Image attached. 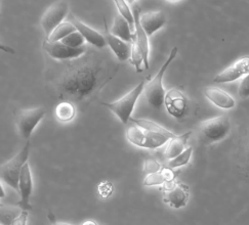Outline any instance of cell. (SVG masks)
Returning <instances> with one entry per match:
<instances>
[{"instance_id": "6da1fadb", "label": "cell", "mask_w": 249, "mask_h": 225, "mask_svg": "<svg viewBox=\"0 0 249 225\" xmlns=\"http://www.w3.org/2000/svg\"><path fill=\"white\" fill-rule=\"evenodd\" d=\"M65 65L66 70L55 82V89L60 99L71 102L94 98L116 73L106 61L90 54Z\"/></svg>"}, {"instance_id": "7a4b0ae2", "label": "cell", "mask_w": 249, "mask_h": 225, "mask_svg": "<svg viewBox=\"0 0 249 225\" xmlns=\"http://www.w3.org/2000/svg\"><path fill=\"white\" fill-rule=\"evenodd\" d=\"M177 54H178V48H174L170 51L167 60L165 61L163 65H162L159 72L156 74V76L152 80H150L147 84L145 83V86H143L145 96H146L149 104L154 109L160 110L162 108V106H163L165 90L163 88V84H162V81H163V77H164V74H165L166 70L168 69L171 62L175 60Z\"/></svg>"}, {"instance_id": "3957f363", "label": "cell", "mask_w": 249, "mask_h": 225, "mask_svg": "<svg viewBox=\"0 0 249 225\" xmlns=\"http://www.w3.org/2000/svg\"><path fill=\"white\" fill-rule=\"evenodd\" d=\"M143 86H145V81H142L120 99L113 102H102L101 105L112 111L123 124H127L132 112L135 110L137 101L143 91Z\"/></svg>"}, {"instance_id": "277c9868", "label": "cell", "mask_w": 249, "mask_h": 225, "mask_svg": "<svg viewBox=\"0 0 249 225\" xmlns=\"http://www.w3.org/2000/svg\"><path fill=\"white\" fill-rule=\"evenodd\" d=\"M29 149H30V142L28 140L20 153L12 160L0 166V179L17 193H18V179H20L22 168L27 163L29 157Z\"/></svg>"}, {"instance_id": "5b68a950", "label": "cell", "mask_w": 249, "mask_h": 225, "mask_svg": "<svg viewBox=\"0 0 249 225\" xmlns=\"http://www.w3.org/2000/svg\"><path fill=\"white\" fill-rule=\"evenodd\" d=\"M126 137L128 142L139 147L156 149L168 142V137L159 133L149 132L139 127L138 125H132L127 129Z\"/></svg>"}, {"instance_id": "8992f818", "label": "cell", "mask_w": 249, "mask_h": 225, "mask_svg": "<svg viewBox=\"0 0 249 225\" xmlns=\"http://www.w3.org/2000/svg\"><path fill=\"white\" fill-rule=\"evenodd\" d=\"M231 130V121L228 116H218L204 121L200 126V133L205 140L216 143L224 139Z\"/></svg>"}, {"instance_id": "52a82bcc", "label": "cell", "mask_w": 249, "mask_h": 225, "mask_svg": "<svg viewBox=\"0 0 249 225\" xmlns=\"http://www.w3.org/2000/svg\"><path fill=\"white\" fill-rule=\"evenodd\" d=\"M45 110L43 108L21 110L17 115V127L20 135L29 140L32 132L39 122L44 118Z\"/></svg>"}, {"instance_id": "ba28073f", "label": "cell", "mask_w": 249, "mask_h": 225, "mask_svg": "<svg viewBox=\"0 0 249 225\" xmlns=\"http://www.w3.org/2000/svg\"><path fill=\"white\" fill-rule=\"evenodd\" d=\"M69 12V4L64 0L56 1L50 6L41 18V28L43 29L46 38L66 18Z\"/></svg>"}, {"instance_id": "9c48e42d", "label": "cell", "mask_w": 249, "mask_h": 225, "mask_svg": "<svg viewBox=\"0 0 249 225\" xmlns=\"http://www.w3.org/2000/svg\"><path fill=\"white\" fill-rule=\"evenodd\" d=\"M43 48L51 58L57 61L77 59V58H80V56L83 55L86 51L85 46H82V48H74L64 44L61 41L50 42L47 40L43 43Z\"/></svg>"}, {"instance_id": "30bf717a", "label": "cell", "mask_w": 249, "mask_h": 225, "mask_svg": "<svg viewBox=\"0 0 249 225\" xmlns=\"http://www.w3.org/2000/svg\"><path fill=\"white\" fill-rule=\"evenodd\" d=\"M32 190L33 180L31 169L28 163H25L20 174V179H18V193L21 195V199L17 203L18 207L25 211H31L33 209L30 204V196L32 194Z\"/></svg>"}, {"instance_id": "8fae6325", "label": "cell", "mask_w": 249, "mask_h": 225, "mask_svg": "<svg viewBox=\"0 0 249 225\" xmlns=\"http://www.w3.org/2000/svg\"><path fill=\"white\" fill-rule=\"evenodd\" d=\"M248 73H249V59L248 56H245V58L238 60L233 64L229 65V67L226 68L224 71L217 74L213 79V82L217 84L234 82L239 78L246 76V75H248Z\"/></svg>"}, {"instance_id": "7c38bea8", "label": "cell", "mask_w": 249, "mask_h": 225, "mask_svg": "<svg viewBox=\"0 0 249 225\" xmlns=\"http://www.w3.org/2000/svg\"><path fill=\"white\" fill-rule=\"evenodd\" d=\"M166 111L168 114L177 119H179L185 115L187 111L188 100L185 95L178 88H172L165 93L164 101Z\"/></svg>"}, {"instance_id": "4fadbf2b", "label": "cell", "mask_w": 249, "mask_h": 225, "mask_svg": "<svg viewBox=\"0 0 249 225\" xmlns=\"http://www.w3.org/2000/svg\"><path fill=\"white\" fill-rule=\"evenodd\" d=\"M104 26H105V39H106L107 44L109 48L112 49L114 54L117 56L118 60L121 62H125L129 60L130 52H131V45L128 42L123 41L122 39L118 38V37L114 36L110 31L107 25L106 17L104 16Z\"/></svg>"}, {"instance_id": "5bb4252c", "label": "cell", "mask_w": 249, "mask_h": 225, "mask_svg": "<svg viewBox=\"0 0 249 225\" xmlns=\"http://www.w3.org/2000/svg\"><path fill=\"white\" fill-rule=\"evenodd\" d=\"M140 13H141V8L139 7V5L133 6L132 15H133V20H135V35H133L132 40H135L140 46L143 56V65H145V69H149L150 46L148 41V36L145 33V31L142 30L140 23Z\"/></svg>"}, {"instance_id": "9a60e30c", "label": "cell", "mask_w": 249, "mask_h": 225, "mask_svg": "<svg viewBox=\"0 0 249 225\" xmlns=\"http://www.w3.org/2000/svg\"><path fill=\"white\" fill-rule=\"evenodd\" d=\"M70 22L75 27L76 31H78L83 36L84 40L94 46V48H104L105 46L107 45L106 39H105V37L101 33L89 27L88 25H85L84 23L79 21L78 18H76L74 16H71Z\"/></svg>"}, {"instance_id": "2e32d148", "label": "cell", "mask_w": 249, "mask_h": 225, "mask_svg": "<svg viewBox=\"0 0 249 225\" xmlns=\"http://www.w3.org/2000/svg\"><path fill=\"white\" fill-rule=\"evenodd\" d=\"M140 23L147 36H152L165 25L166 17L162 11L149 12L140 16Z\"/></svg>"}, {"instance_id": "e0dca14e", "label": "cell", "mask_w": 249, "mask_h": 225, "mask_svg": "<svg viewBox=\"0 0 249 225\" xmlns=\"http://www.w3.org/2000/svg\"><path fill=\"white\" fill-rule=\"evenodd\" d=\"M204 95L208 98V100L212 101L213 105H215L219 109L231 110L236 105L235 99L221 88L213 86L206 87L204 89Z\"/></svg>"}, {"instance_id": "ac0fdd59", "label": "cell", "mask_w": 249, "mask_h": 225, "mask_svg": "<svg viewBox=\"0 0 249 225\" xmlns=\"http://www.w3.org/2000/svg\"><path fill=\"white\" fill-rule=\"evenodd\" d=\"M27 217L28 213L21 208L18 209L17 207H14V206L0 205V224L25 225L27 223Z\"/></svg>"}, {"instance_id": "d6986e66", "label": "cell", "mask_w": 249, "mask_h": 225, "mask_svg": "<svg viewBox=\"0 0 249 225\" xmlns=\"http://www.w3.org/2000/svg\"><path fill=\"white\" fill-rule=\"evenodd\" d=\"M188 200H189L188 186L181 183H177V185L174 187V189L166 192V195L163 199V202L168 204L171 208L179 209V208L185 207Z\"/></svg>"}, {"instance_id": "ffe728a7", "label": "cell", "mask_w": 249, "mask_h": 225, "mask_svg": "<svg viewBox=\"0 0 249 225\" xmlns=\"http://www.w3.org/2000/svg\"><path fill=\"white\" fill-rule=\"evenodd\" d=\"M191 134H192V132L190 131V132H187L183 135H176L175 137L169 138L170 140L168 142L164 151V157L168 159V160H170V159L179 155L185 149L187 142Z\"/></svg>"}, {"instance_id": "44dd1931", "label": "cell", "mask_w": 249, "mask_h": 225, "mask_svg": "<svg viewBox=\"0 0 249 225\" xmlns=\"http://www.w3.org/2000/svg\"><path fill=\"white\" fill-rule=\"evenodd\" d=\"M111 33L114 36H116L118 38L128 43L132 42L133 35H135V33H132V28L126 22L125 18L122 17L120 15L115 17L114 25L111 29Z\"/></svg>"}, {"instance_id": "7402d4cb", "label": "cell", "mask_w": 249, "mask_h": 225, "mask_svg": "<svg viewBox=\"0 0 249 225\" xmlns=\"http://www.w3.org/2000/svg\"><path fill=\"white\" fill-rule=\"evenodd\" d=\"M130 120L132 123H135L136 125H138L139 127H141L143 130L149 131V132L159 133V134L167 136L168 138H172L176 136V134L170 132L169 130L158 125L157 123H155V122H153V121H150L147 119H136V118H130Z\"/></svg>"}, {"instance_id": "603a6c76", "label": "cell", "mask_w": 249, "mask_h": 225, "mask_svg": "<svg viewBox=\"0 0 249 225\" xmlns=\"http://www.w3.org/2000/svg\"><path fill=\"white\" fill-rule=\"evenodd\" d=\"M76 115V109L73 102L64 100L60 102L55 108V116L61 122H69L74 119Z\"/></svg>"}, {"instance_id": "cb8c5ba5", "label": "cell", "mask_w": 249, "mask_h": 225, "mask_svg": "<svg viewBox=\"0 0 249 225\" xmlns=\"http://www.w3.org/2000/svg\"><path fill=\"white\" fill-rule=\"evenodd\" d=\"M76 31L75 27L73 24L69 22H62L59 26H57L55 29L51 33V35L47 37L46 40L50 42H56V41H61L64 39L67 35H69L70 33Z\"/></svg>"}, {"instance_id": "d4e9b609", "label": "cell", "mask_w": 249, "mask_h": 225, "mask_svg": "<svg viewBox=\"0 0 249 225\" xmlns=\"http://www.w3.org/2000/svg\"><path fill=\"white\" fill-rule=\"evenodd\" d=\"M192 153H193L192 146H189V147L185 148L179 155L170 159L169 163H168V167L171 169H175V168H178V167L187 165L190 161L191 156H192Z\"/></svg>"}, {"instance_id": "484cf974", "label": "cell", "mask_w": 249, "mask_h": 225, "mask_svg": "<svg viewBox=\"0 0 249 225\" xmlns=\"http://www.w3.org/2000/svg\"><path fill=\"white\" fill-rule=\"evenodd\" d=\"M129 60H130V64L132 65H135L136 71L138 73L142 72L141 67L143 64V56H142V52L140 48V46L138 45V43L135 40H132V42H131V52H130Z\"/></svg>"}, {"instance_id": "4316f807", "label": "cell", "mask_w": 249, "mask_h": 225, "mask_svg": "<svg viewBox=\"0 0 249 225\" xmlns=\"http://www.w3.org/2000/svg\"><path fill=\"white\" fill-rule=\"evenodd\" d=\"M115 4H116L119 15L126 20V22L129 24V26L135 29V20H133V15L131 9L129 8L127 2L125 0H114Z\"/></svg>"}, {"instance_id": "83f0119b", "label": "cell", "mask_w": 249, "mask_h": 225, "mask_svg": "<svg viewBox=\"0 0 249 225\" xmlns=\"http://www.w3.org/2000/svg\"><path fill=\"white\" fill-rule=\"evenodd\" d=\"M61 42L70 46V48H79L84 46L85 40L83 38V36L78 31H74V32L70 33L69 35H67L64 39L61 40Z\"/></svg>"}, {"instance_id": "f1b7e54d", "label": "cell", "mask_w": 249, "mask_h": 225, "mask_svg": "<svg viewBox=\"0 0 249 225\" xmlns=\"http://www.w3.org/2000/svg\"><path fill=\"white\" fill-rule=\"evenodd\" d=\"M165 182V179L163 175H162L161 171L148 173V175L143 179V185L145 186H156V185H162Z\"/></svg>"}, {"instance_id": "f546056e", "label": "cell", "mask_w": 249, "mask_h": 225, "mask_svg": "<svg viewBox=\"0 0 249 225\" xmlns=\"http://www.w3.org/2000/svg\"><path fill=\"white\" fill-rule=\"evenodd\" d=\"M143 170L147 173L152 172H157L161 170V165L156 161L153 160V159H148L145 161V165H143Z\"/></svg>"}, {"instance_id": "4dcf8cb0", "label": "cell", "mask_w": 249, "mask_h": 225, "mask_svg": "<svg viewBox=\"0 0 249 225\" xmlns=\"http://www.w3.org/2000/svg\"><path fill=\"white\" fill-rule=\"evenodd\" d=\"M99 193L103 196V198H108V196L113 192V185L109 181H103L99 184Z\"/></svg>"}, {"instance_id": "1f68e13d", "label": "cell", "mask_w": 249, "mask_h": 225, "mask_svg": "<svg viewBox=\"0 0 249 225\" xmlns=\"http://www.w3.org/2000/svg\"><path fill=\"white\" fill-rule=\"evenodd\" d=\"M239 96L242 98H248L249 96V76H246L243 78L242 82L240 83V86H239Z\"/></svg>"}, {"instance_id": "d6a6232c", "label": "cell", "mask_w": 249, "mask_h": 225, "mask_svg": "<svg viewBox=\"0 0 249 225\" xmlns=\"http://www.w3.org/2000/svg\"><path fill=\"white\" fill-rule=\"evenodd\" d=\"M161 173H162V175H163V177H164V179H165V181H168V180H174L175 178H176V174H175V172L172 171V169L171 168H163L161 170Z\"/></svg>"}, {"instance_id": "836d02e7", "label": "cell", "mask_w": 249, "mask_h": 225, "mask_svg": "<svg viewBox=\"0 0 249 225\" xmlns=\"http://www.w3.org/2000/svg\"><path fill=\"white\" fill-rule=\"evenodd\" d=\"M0 50L3 52H6V53H12V54L16 53V50L13 48H11V46H8V45L2 44V43H0Z\"/></svg>"}, {"instance_id": "e575fe53", "label": "cell", "mask_w": 249, "mask_h": 225, "mask_svg": "<svg viewBox=\"0 0 249 225\" xmlns=\"http://www.w3.org/2000/svg\"><path fill=\"white\" fill-rule=\"evenodd\" d=\"M5 196V192L3 190V187L1 185V183H0V199H3Z\"/></svg>"}, {"instance_id": "d590c367", "label": "cell", "mask_w": 249, "mask_h": 225, "mask_svg": "<svg viewBox=\"0 0 249 225\" xmlns=\"http://www.w3.org/2000/svg\"><path fill=\"white\" fill-rule=\"evenodd\" d=\"M125 1H126V2H129V3H131V2L135 1V0H125Z\"/></svg>"}, {"instance_id": "8d00e7d4", "label": "cell", "mask_w": 249, "mask_h": 225, "mask_svg": "<svg viewBox=\"0 0 249 225\" xmlns=\"http://www.w3.org/2000/svg\"><path fill=\"white\" fill-rule=\"evenodd\" d=\"M168 1H171V2H176V1H178V0H168Z\"/></svg>"}]
</instances>
